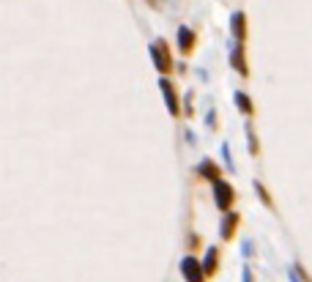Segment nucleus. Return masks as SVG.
<instances>
[{
    "instance_id": "12",
    "label": "nucleus",
    "mask_w": 312,
    "mask_h": 282,
    "mask_svg": "<svg viewBox=\"0 0 312 282\" xmlns=\"http://www.w3.org/2000/svg\"><path fill=\"white\" fill-rule=\"evenodd\" d=\"M244 282H252V277H249V271H244Z\"/></svg>"
},
{
    "instance_id": "1",
    "label": "nucleus",
    "mask_w": 312,
    "mask_h": 282,
    "mask_svg": "<svg viewBox=\"0 0 312 282\" xmlns=\"http://www.w3.org/2000/svg\"><path fill=\"white\" fill-rule=\"evenodd\" d=\"M181 271H183V277H186V282H203V277H206L203 266L194 258H183L181 260Z\"/></svg>"
},
{
    "instance_id": "5",
    "label": "nucleus",
    "mask_w": 312,
    "mask_h": 282,
    "mask_svg": "<svg viewBox=\"0 0 312 282\" xmlns=\"http://www.w3.org/2000/svg\"><path fill=\"white\" fill-rule=\"evenodd\" d=\"M162 91H165V101H167V107H170V115H178V101H176L173 88L167 85V80H162Z\"/></svg>"
},
{
    "instance_id": "2",
    "label": "nucleus",
    "mask_w": 312,
    "mask_h": 282,
    "mask_svg": "<svg viewBox=\"0 0 312 282\" xmlns=\"http://www.w3.org/2000/svg\"><path fill=\"white\" fill-rule=\"evenodd\" d=\"M214 197H217V206L219 208H227L230 203H233V189H230V184L214 181Z\"/></svg>"
},
{
    "instance_id": "7",
    "label": "nucleus",
    "mask_w": 312,
    "mask_h": 282,
    "mask_svg": "<svg viewBox=\"0 0 312 282\" xmlns=\"http://www.w3.org/2000/svg\"><path fill=\"white\" fill-rule=\"evenodd\" d=\"M238 222V217L236 214H230L227 219H224V225H222V238H230V235H233V225Z\"/></svg>"
},
{
    "instance_id": "8",
    "label": "nucleus",
    "mask_w": 312,
    "mask_h": 282,
    "mask_svg": "<svg viewBox=\"0 0 312 282\" xmlns=\"http://www.w3.org/2000/svg\"><path fill=\"white\" fill-rule=\"evenodd\" d=\"M233 33L236 39H244V14H233Z\"/></svg>"
},
{
    "instance_id": "11",
    "label": "nucleus",
    "mask_w": 312,
    "mask_h": 282,
    "mask_svg": "<svg viewBox=\"0 0 312 282\" xmlns=\"http://www.w3.org/2000/svg\"><path fill=\"white\" fill-rule=\"evenodd\" d=\"M233 66H238V71L247 74V66H244V60H241V47H236V52H233Z\"/></svg>"
},
{
    "instance_id": "9",
    "label": "nucleus",
    "mask_w": 312,
    "mask_h": 282,
    "mask_svg": "<svg viewBox=\"0 0 312 282\" xmlns=\"http://www.w3.org/2000/svg\"><path fill=\"white\" fill-rule=\"evenodd\" d=\"M236 104H238V110H241L244 115H249V112H252V104H249V99L244 94H236Z\"/></svg>"
},
{
    "instance_id": "6",
    "label": "nucleus",
    "mask_w": 312,
    "mask_h": 282,
    "mask_svg": "<svg viewBox=\"0 0 312 282\" xmlns=\"http://www.w3.org/2000/svg\"><path fill=\"white\" fill-rule=\"evenodd\" d=\"M200 173H203V176H206V178H211V181H219V170H217V165H211V162H203V165H200Z\"/></svg>"
},
{
    "instance_id": "10",
    "label": "nucleus",
    "mask_w": 312,
    "mask_h": 282,
    "mask_svg": "<svg viewBox=\"0 0 312 282\" xmlns=\"http://www.w3.org/2000/svg\"><path fill=\"white\" fill-rule=\"evenodd\" d=\"M214 266H217V252H214V249H208L206 263H203V271H206V274H211V271H214Z\"/></svg>"
},
{
    "instance_id": "4",
    "label": "nucleus",
    "mask_w": 312,
    "mask_h": 282,
    "mask_svg": "<svg viewBox=\"0 0 312 282\" xmlns=\"http://www.w3.org/2000/svg\"><path fill=\"white\" fill-rule=\"evenodd\" d=\"M192 44H194V33L189 28H181L178 30V47H181V52H189Z\"/></svg>"
},
{
    "instance_id": "3",
    "label": "nucleus",
    "mask_w": 312,
    "mask_h": 282,
    "mask_svg": "<svg viewBox=\"0 0 312 282\" xmlns=\"http://www.w3.org/2000/svg\"><path fill=\"white\" fill-rule=\"evenodd\" d=\"M151 55H153V63H156V69L165 74V71H170V55L165 52V44L162 42H156L151 47Z\"/></svg>"
}]
</instances>
